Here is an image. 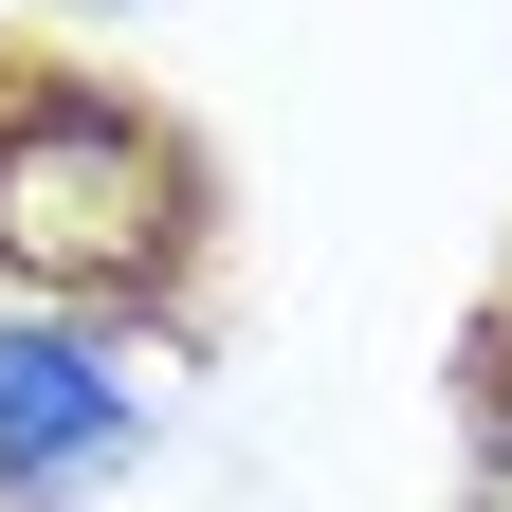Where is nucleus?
<instances>
[{
	"label": "nucleus",
	"mask_w": 512,
	"mask_h": 512,
	"mask_svg": "<svg viewBox=\"0 0 512 512\" xmlns=\"http://www.w3.org/2000/svg\"><path fill=\"white\" fill-rule=\"evenodd\" d=\"M128 366L74 330V311H0V494H92L128 458Z\"/></svg>",
	"instance_id": "2"
},
{
	"label": "nucleus",
	"mask_w": 512,
	"mask_h": 512,
	"mask_svg": "<svg viewBox=\"0 0 512 512\" xmlns=\"http://www.w3.org/2000/svg\"><path fill=\"white\" fill-rule=\"evenodd\" d=\"M183 256H202V183L128 92H19L0 110V275L55 311H147Z\"/></svg>",
	"instance_id": "1"
}]
</instances>
